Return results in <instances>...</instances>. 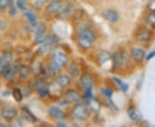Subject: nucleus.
I'll return each mask as SVG.
<instances>
[{"mask_svg":"<svg viewBox=\"0 0 155 127\" xmlns=\"http://www.w3.org/2000/svg\"><path fill=\"white\" fill-rule=\"evenodd\" d=\"M63 7L62 2L60 0H54L50 3L47 6V12L50 15H54L60 13Z\"/></svg>","mask_w":155,"mask_h":127,"instance_id":"obj_7","label":"nucleus"},{"mask_svg":"<svg viewBox=\"0 0 155 127\" xmlns=\"http://www.w3.org/2000/svg\"><path fill=\"white\" fill-rule=\"evenodd\" d=\"M87 105H88L89 108L94 113H98L100 111V108H101L99 101L93 97L87 100Z\"/></svg>","mask_w":155,"mask_h":127,"instance_id":"obj_16","label":"nucleus"},{"mask_svg":"<svg viewBox=\"0 0 155 127\" xmlns=\"http://www.w3.org/2000/svg\"><path fill=\"white\" fill-rule=\"evenodd\" d=\"M66 100L68 102H72V103H78L81 100V96L74 89H70L66 92Z\"/></svg>","mask_w":155,"mask_h":127,"instance_id":"obj_8","label":"nucleus"},{"mask_svg":"<svg viewBox=\"0 0 155 127\" xmlns=\"http://www.w3.org/2000/svg\"><path fill=\"white\" fill-rule=\"evenodd\" d=\"M17 113H18V112L17 109L12 106H5L2 108V111H1L2 117L8 121L15 119L17 118Z\"/></svg>","mask_w":155,"mask_h":127,"instance_id":"obj_5","label":"nucleus"},{"mask_svg":"<svg viewBox=\"0 0 155 127\" xmlns=\"http://www.w3.org/2000/svg\"><path fill=\"white\" fill-rule=\"evenodd\" d=\"M101 92L104 94V96H105L106 98H111V96L113 94V91L111 90L110 88H101Z\"/></svg>","mask_w":155,"mask_h":127,"instance_id":"obj_30","label":"nucleus"},{"mask_svg":"<svg viewBox=\"0 0 155 127\" xmlns=\"http://www.w3.org/2000/svg\"><path fill=\"white\" fill-rule=\"evenodd\" d=\"M70 82H71V79L67 75H61L58 77L56 80V83H58L61 88H65L68 86L70 84Z\"/></svg>","mask_w":155,"mask_h":127,"instance_id":"obj_18","label":"nucleus"},{"mask_svg":"<svg viewBox=\"0 0 155 127\" xmlns=\"http://www.w3.org/2000/svg\"><path fill=\"white\" fill-rule=\"evenodd\" d=\"M53 62L55 63L58 66H64L67 62V56L61 51H56L53 55Z\"/></svg>","mask_w":155,"mask_h":127,"instance_id":"obj_6","label":"nucleus"},{"mask_svg":"<svg viewBox=\"0 0 155 127\" xmlns=\"http://www.w3.org/2000/svg\"><path fill=\"white\" fill-rule=\"evenodd\" d=\"M127 114L133 121H140L142 119L141 113L138 110H136L135 108H134V107H131V108H129L127 110Z\"/></svg>","mask_w":155,"mask_h":127,"instance_id":"obj_17","label":"nucleus"},{"mask_svg":"<svg viewBox=\"0 0 155 127\" xmlns=\"http://www.w3.org/2000/svg\"><path fill=\"white\" fill-rule=\"evenodd\" d=\"M146 22L152 27H155V12H153L146 18Z\"/></svg>","mask_w":155,"mask_h":127,"instance_id":"obj_28","label":"nucleus"},{"mask_svg":"<svg viewBox=\"0 0 155 127\" xmlns=\"http://www.w3.org/2000/svg\"><path fill=\"white\" fill-rule=\"evenodd\" d=\"M17 7L22 10V11H25V6H26V0H17Z\"/></svg>","mask_w":155,"mask_h":127,"instance_id":"obj_31","label":"nucleus"},{"mask_svg":"<svg viewBox=\"0 0 155 127\" xmlns=\"http://www.w3.org/2000/svg\"><path fill=\"white\" fill-rule=\"evenodd\" d=\"M72 5H71V4H68V5L64 8V9H63V7H62L61 11H60V15H61L62 17H66L70 15V13L72 12Z\"/></svg>","mask_w":155,"mask_h":127,"instance_id":"obj_26","label":"nucleus"},{"mask_svg":"<svg viewBox=\"0 0 155 127\" xmlns=\"http://www.w3.org/2000/svg\"><path fill=\"white\" fill-rule=\"evenodd\" d=\"M68 73L72 76V78H77L79 75V69L76 64H72L68 68Z\"/></svg>","mask_w":155,"mask_h":127,"instance_id":"obj_23","label":"nucleus"},{"mask_svg":"<svg viewBox=\"0 0 155 127\" xmlns=\"http://www.w3.org/2000/svg\"><path fill=\"white\" fill-rule=\"evenodd\" d=\"M17 70H18V68H17L15 65H11L10 64L6 63L5 65L2 67L0 73L4 78H5L7 80H11L15 77L16 73L17 72Z\"/></svg>","mask_w":155,"mask_h":127,"instance_id":"obj_4","label":"nucleus"},{"mask_svg":"<svg viewBox=\"0 0 155 127\" xmlns=\"http://www.w3.org/2000/svg\"><path fill=\"white\" fill-rule=\"evenodd\" d=\"M35 87L37 88L38 90L41 89V88H47L46 87V83H45L44 80L42 78H37L35 81Z\"/></svg>","mask_w":155,"mask_h":127,"instance_id":"obj_27","label":"nucleus"},{"mask_svg":"<svg viewBox=\"0 0 155 127\" xmlns=\"http://www.w3.org/2000/svg\"><path fill=\"white\" fill-rule=\"evenodd\" d=\"M16 14H17V10H16V8H15L14 6L12 5V7L11 8V11H10V15L13 17V16H15Z\"/></svg>","mask_w":155,"mask_h":127,"instance_id":"obj_35","label":"nucleus"},{"mask_svg":"<svg viewBox=\"0 0 155 127\" xmlns=\"http://www.w3.org/2000/svg\"><path fill=\"white\" fill-rule=\"evenodd\" d=\"M147 7H148L149 11H151L152 12H155V0H150Z\"/></svg>","mask_w":155,"mask_h":127,"instance_id":"obj_33","label":"nucleus"},{"mask_svg":"<svg viewBox=\"0 0 155 127\" xmlns=\"http://www.w3.org/2000/svg\"><path fill=\"white\" fill-rule=\"evenodd\" d=\"M135 38L140 42H147L151 38V32L147 28H142L137 32Z\"/></svg>","mask_w":155,"mask_h":127,"instance_id":"obj_11","label":"nucleus"},{"mask_svg":"<svg viewBox=\"0 0 155 127\" xmlns=\"http://www.w3.org/2000/svg\"><path fill=\"white\" fill-rule=\"evenodd\" d=\"M111 58H112V61H113L114 68L119 69L122 66V61H123V55L121 52H116Z\"/></svg>","mask_w":155,"mask_h":127,"instance_id":"obj_15","label":"nucleus"},{"mask_svg":"<svg viewBox=\"0 0 155 127\" xmlns=\"http://www.w3.org/2000/svg\"><path fill=\"white\" fill-rule=\"evenodd\" d=\"M17 71H18L19 76L22 78H23V79L28 78L30 73H31V71H30L29 67L27 66V65H21L18 68Z\"/></svg>","mask_w":155,"mask_h":127,"instance_id":"obj_19","label":"nucleus"},{"mask_svg":"<svg viewBox=\"0 0 155 127\" xmlns=\"http://www.w3.org/2000/svg\"><path fill=\"white\" fill-rule=\"evenodd\" d=\"M58 125H63V126H67V125H66L65 123H62V122H60V123L58 124Z\"/></svg>","mask_w":155,"mask_h":127,"instance_id":"obj_37","label":"nucleus"},{"mask_svg":"<svg viewBox=\"0 0 155 127\" xmlns=\"http://www.w3.org/2000/svg\"><path fill=\"white\" fill-rule=\"evenodd\" d=\"M80 82H81V84L83 85V87L84 88H92V86H93V79H92V77L90 74H88V73H84V74H83L81 76Z\"/></svg>","mask_w":155,"mask_h":127,"instance_id":"obj_13","label":"nucleus"},{"mask_svg":"<svg viewBox=\"0 0 155 127\" xmlns=\"http://www.w3.org/2000/svg\"><path fill=\"white\" fill-rule=\"evenodd\" d=\"M13 5V0H0V9L4 10L8 6Z\"/></svg>","mask_w":155,"mask_h":127,"instance_id":"obj_29","label":"nucleus"},{"mask_svg":"<svg viewBox=\"0 0 155 127\" xmlns=\"http://www.w3.org/2000/svg\"><path fill=\"white\" fill-rule=\"evenodd\" d=\"M113 80L115 81V83L118 85V87L122 89L123 92H127L128 89V85L127 83H125L123 81H122L121 79H119L118 78H113Z\"/></svg>","mask_w":155,"mask_h":127,"instance_id":"obj_25","label":"nucleus"},{"mask_svg":"<svg viewBox=\"0 0 155 127\" xmlns=\"http://www.w3.org/2000/svg\"><path fill=\"white\" fill-rule=\"evenodd\" d=\"M47 0H34V5L36 7H41L46 3Z\"/></svg>","mask_w":155,"mask_h":127,"instance_id":"obj_34","label":"nucleus"},{"mask_svg":"<svg viewBox=\"0 0 155 127\" xmlns=\"http://www.w3.org/2000/svg\"><path fill=\"white\" fill-rule=\"evenodd\" d=\"M72 115L79 120H84L88 118V108L83 104H77L72 109Z\"/></svg>","mask_w":155,"mask_h":127,"instance_id":"obj_3","label":"nucleus"},{"mask_svg":"<svg viewBox=\"0 0 155 127\" xmlns=\"http://www.w3.org/2000/svg\"><path fill=\"white\" fill-rule=\"evenodd\" d=\"M131 55L133 59L137 62H140L144 59L145 58V51L139 47H134L131 50Z\"/></svg>","mask_w":155,"mask_h":127,"instance_id":"obj_14","label":"nucleus"},{"mask_svg":"<svg viewBox=\"0 0 155 127\" xmlns=\"http://www.w3.org/2000/svg\"><path fill=\"white\" fill-rule=\"evenodd\" d=\"M106 102H107V105L108 106L114 111H117V107L116 106V105L114 104V102L111 100L110 98H106Z\"/></svg>","mask_w":155,"mask_h":127,"instance_id":"obj_32","label":"nucleus"},{"mask_svg":"<svg viewBox=\"0 0 155 127\" xmlns=\"http://www.w3.org/2000/svg\"><path fill=\"white\" fill-rule=\"evenodd\" d=\"M12 95H13V98L15 99L16 101L17 102H20L22 101V99H23V94H22V92L21 91V89L19 88H14L12 90Z\"/></svg>","mask_w":155,"mask_h":127,"instance_id":"obj_24","label":"nucleus"},{"mask_svg":"<svg viewBox=\"0 0 155 127\" xmlns=\"http://www.w3.org/2000/svg\"><path fill=\"white\" fill-rule=\"evenodd\" d=\"M103 17L104 19H106L108 22H116L119 20V15L116 11H113V10H106L103 12Z\"/></svg>","mask_w":155,"mask_h":127,"instance_id":"obj_10","label":"nucleus"},{"mask_svg":"<svg viewBox=\"0 0 155 127\" xmlns=\"http://www.w3.org/2000/svg\"><path fill=\"white\" fill-rule=\"evenodd\" d=\"M48 113L52 118H54L55 119H59V120L63 119L65 117L63 111L57 106H51L48 109Z\"/></svg>","mask_w":155,"mask_h":127,"instance_id":"obj_12","label":"nucleus"},{"mask_svg":"<svg viewBox=\"0 0 155 127\" xmlns=\"http://www.w3.org/2000/svg\"><path fill=\"white\" fill-rule=\"evenodd\" d=\"M111 58L110 53L107 51H102L98 55V62L99 64H104Z\"/></svg>","mask_w":155,"mask_h":127,"instance_id":"obj_22","label":"nucleus"},{"mask_svg":"<svg viewBox=\"0 0 155 127\" xmlns=\"http://www.w3.org/2000/svg\"><path fill=\"white\" fill-rule=\"evenodd\" d=\"M58 38L54 34H48L46 36L44 41L42 42L41 46L39 48V52L40 53H45L52 49L57 43H58Z\"/></svg>","mask_w":155,"mask_h":127,"instance_id":"obj_2","label":"nucleus"},{"mask_svg":"<svg viewBox=\"0 0 155 127\" xmlns=\"http://www.w3.org/2000/svg\"><path fill=\"white\" fill-rule=\"evenodd\" d=\"M22 117L24 118V119H26L29 123H35V122L37 121V119L34 116L33 114L27 108H23L22 109Z\"/></svg>","mask_w":155,"mask_h":127,"instance_id":"obj_20","label":"nucleus"},{"mask_svg":"<svg viewBox=\"0 0 155 127\" xmlns=\"http://www.w3.org/2000/svg\"><path fill=\"white\" fill-rule=\"evenodd\" d=\"M46 38V28L43 24H40L37 27L35 35V40L36 43H42Z\"/></svg>","mask_w":155,"mask_h":127,"instance_id":"obj_9","label":"nucleus"},{"mask_svg":"<svg viewBox=\"0 0 155 127\" xmlns=\"http://www.w3.org/2000/svg\"><path fill=\"white\" fill-rule=\"evenodd\" d=\"M95 40L94 33L89 28H83L78 33V43L83 49H89L91 47Z\"/></svg>","mask_w":155,"mask_h":127,"instance_id":"obj_1","label":"nucleus"},{"mask_svg":"<svg viewBox=\"0 0 155 127\" xmlns=\"http://www.w3.org/2000/svg\"><path fill=\"white\" fill-rule=\"evenodd\" d=\"M24 16H25V17L27 18V20L28 21V22H29L33 27H36V26H38L36 17H35V16L34 15L32 12H30V11H26V12L24 13Z\"/></svg>","mask_w":155,"mask_h":127,"instance_id":"obj_21","label":"nucleus"},{"mask_svg":"<svg viewBox=\"0 0 155 127\" xmlns=\"http://www.w3.org/2000/svg\"><path fill=\"white\" fill-rule=\"evenodd\" d=\"M154 55H155V52H153L151 54H149V55H148V57L147 58V60H149V59H152V58H153V57Z\"/></svg>","mask_w":155,"mask_h":127,"instance_id":"obj_36","label":"nucleus"},{"mask_svg":"<svg viewBox=\"0 0 155 127\" xmlns=\"http://www.w3.org/2000/svg\"><path fill=\"white\" fill-rule=\"evenodd\" d=\"M2 62H3V59H2V57L0 56V65H1V64H2Z\"/></svg>","mask_w":155,"mask_h":127,"instance_id":"obj_38","label":"nucleus"}]
</instances>
